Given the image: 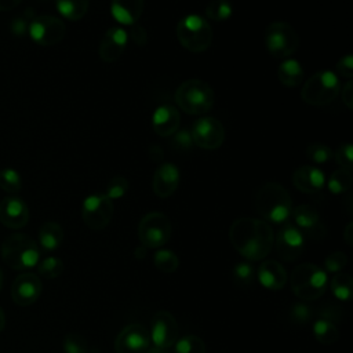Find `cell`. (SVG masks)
<instances>
[{
  "label": "cell",
  "mask_w": 353,
  "mask_h": 353,
  "mask_svg": "<svg viewBox=\"0 0 353 353\" xmlns=\"http://www.w3.org/2000/svg\"><path fill=\"white\" fill-rule=\"evenodd\" d=\"M312 330H313V335H314L316 341L321 345H332L339 338V330H338L335 321L331 319H327L324 316L314 320Z\"/></svg>",
  "instance_id": "cell-27"
},
{
  "label": "cell",
  "mask_w": 353,
  "mask_h": 353,
  "mask_svg": "<svg viewBox=\"0 0 353 353\" xmlns=\"http://www.w3.org/2000/svg\"><path fill=\"white\" fill-rule=\"evenodd\" d=\"M43 284L37 274L22 273L15 277L11 285V298L19 306H29L34 303L41 295Z\"/></svg>",
  "instance_id": "cell-17"
},
{
  "label": "cell",
  "mask_w": 353,
  "mask_h": 353,
  "mask_svg": "<svg viewBox=\"0 0 353 353\" xmlns=\"http://www.w3.org/2000/svg\"><path fill=\"white\" fill-rule=\"evenodd\" d=\"M128 188H130V183H128L127 178H124V176H121V175H116V176H113V178L108 182L105 194L113 201V200H116V199L123 197V196L127 193Z\"/></svg>",
  "instance_id": "cell-38"
},
{
  "label": "cell",
  "mask_w": 353,
  "mask_h": 353,
  "mask_svg": "<svg viewBox=\"0 0 353 353\" xmlns=\"http://www.w3.org/2000/svg\"><path fill=\"white\" fill-rule=\"evenodd\" d=\"M178 323L168 310H159L152 317L149 330L150 343L160 349L168 350L178 341Z\"/></svg>",
  "instance_id": "cell-13"
},
{
  "label": "cell",
  "mask_w": 353,
  "mask_h": 353,
  "mask_svg": "<svg viewBox=\"0 0 353 353\" xmlns=\"http://www.w3.org/2000/svg\"><path fill=\"white\" fill-rule=\"evenodd\" d=\"M143 6L145 0H112L110 12L119 23L131 26L139 21Z\"/></svg>",
  "instance_id": "cell-24"
},
{
  "label": "cell",
  "mask_w": 353,
  "mask_h": 353,
  "mask_svg": "<svg viewBox=\"0 0 353 353\" xmlns=\"http://www.w3.org/2000/svg\"><path fill=\"white\" fill-rule=\"evenodd\" d=\"M255 277L263 288L270 291L283 290L288 280L287 270L274 259H263L255 270Z\"/></svg>",
  "instance_id": "cell-20"
},
{
  "label": "cell",
  "mask_w": 353,
  "mask_h": 353,
  "mask_svg": "<svg viewBox=\"0 0 353 353\" xmlns=\"http://www.w3.org/2000/svg\"><path fill=\"white\" fill-rule=\"evenodd\" d=\"M352 150H353V146L352 143H342L336 152H335V160L336 163L341 165V168H345V170H352L353 167V156H352Z\"/></svg>",
  "instance_id": "cell-42"
},
{
  "label": "cell",
  "mask_w": 353,
  "mask_h": 353,
  "mask_svg": "<svg viewBox=\"0 0 353 353\" xmlns=\"http://www.w3.org/2000/svg\"><path fill=\"white\" fill-rule=\"evenodd\" d=\"M175 102L185 113L204 114L214 105V90L203 80L189 79L176 88Z\"/></svg>",
  "instance_id": "cell-5"
},
{
  "label": "cell",
  "mask_w": 353,
  "mask_h": 353,
  "mask_svg": "<svg viewBox=\"0 0 353 353\" xmlns=\"http://www.w3.org/2000/svg\"><path fill=\"white\" fill-rule=\"evenodd\" d=\"M233 248L248 262L263 261L274 245V232L269 222L252 216H241L229 228Z\"/></svg>",
  "instance_id": "cell-1"
},
{
  "label": "cell",
  "mask_w": 353,
  "mask_h": 353,
  "mask_svg": "<svg viewBox=\"0 0 353 353\" xmlns=\"http://www.w3.org/2000/svg\"><path fill=\"white\" fill-rule=\"evenodd\" d=\"M277 79L284 87H298L303 80L302 65L296 59L287 58L277 68Z\"/></svg>",
  "instance_id": "cell-25"
},
{
  "label": "cell",
  "mask_w": 353,
  "mask_h": 353,
  "mask_svg": "<svg viewBox=\"0 0 353 353\" xmlns=\"http://www.w3.org/2000/svg\"><path fill=\"white\" fill-rule=\"evenodd\" d=\"M341 91V83L336 73L331 70H319L313 73L303 84L301 97L305 103L312 106H324L331 103Z\"/></svg>",
  "instance_id": "cell-7"
},
{
  "label": "cell",
  "mask_w": 353,
  "mask_h": 353,
  "mask_svg": "<svg viewBox=\"0 0 353 353\" xmlns=\"http://www.w3.org/2000/svg\"><path fill=\"white\" fill-rule=\"evenodd\" d=\"M3 280H4V277H3V272H1V269H0V290H1V287H3Z\"/></svg>",
  "instance_id": "cell-52"
},
{
  "label": "cell",
  "mask_w": 353,
  "mask_h": 353,
  "mask_svg": "<svg viewBox=\"0 0 353 353\" xmlns=\"http://www.w3.org/2000/svg\"><path fill=\"white\" fill-rule=\"evenodd\" d=\"M174 142L176 143V146L179 149H190L192 145H193L190 132H188V131H176Z\"/></svg>",
  "instance_id": "cell-46"
},
{
  "label": "cell",
  "mask_w": 353,
  "mask_h": 353,
  "mask_svg": "<svg viewBox=\"0 0 353 353\" xmlns=\"http://www.w3.org/2000/svg\"><path fill=\"white\" fill-rule=\"evenodd\" d=\"M1 259L11 269L26 270L39 263L40 250L30 236L25 233H14L1 244Z\"/></svg>",
  "instance_id": "cell-4"
},
{
  "label": "cell",
  "mask_w": 353,
  "mask_h": 353,
  "mask_svg": "<svg viewBox=\"0 0 353 353\" xmlns=\"http://www.w3.org/2000/svg\"><path fill=\"white\" fill-rule=\"evenodd\" d=\"M63 241V229L57 222H44L39 229V244L47 251H55Z\"/></svg>",
  "instance_id": "cell-26"
},
{
  "label": "cell",
  "mask_w": 353,
  "mask_h": 353,
  "mask_svg": "<svg viewBox=\"0 0 353 353\" xmlns=\"http://www.w3.org/2000/svg\"><path fill=\"white\" fill-rule=\"evenodd\" d=\"M145 353H167V350L165 349H160V347H157V346H149L146 350H145Z\"/></svg>",
  "instance_id": "cell-50"
},
{
  "label": "cell",
  "mask_w": 353,
  "mask_h": 353,
  "mask_svg": "<svg viewBox=\"0 0 353 353\" xmlns=\"http://www.w3.org/2000/svg\"><path fill=\"white\" fill-rule=\"evenodd\" d=\"M179 112L172 105H160L152 114V128L159 137H171L178 131Z\"/></svg>",
  "instance_id": "cell-22"
},
{
  "label": "cell",
  "mask_w": 353,
  "mask_h": 353,
  "mask_svg": "<svg viewBox=\"0 0 353 353\" xmlns=\"http://www.w3.org/2000/svg\"><path fill=\"white\" fill-rule=\"evenodd\" d=\"M347 265V256L345 255V252L342 251H334L331 254H328L324 259V272L336 274L339 272H342L345 269V266Z\"/></svg>",
  "instance_id": "cell-39"
},
{
  "label": "cell",
  "mask_w": 353,
  "mask_h": 353,
  "mask_svg": "<svg viewBox=\"0 0 353 353\" xmlns=\"http://www.w3.org/2000/svg\"><path fill=\"white\" fill-rule=\"evenodd\" d=\"M335 69H336V72H338L339 76H342V77L350 80V79L353 77V57H352L350 54L342 57V58L338 61Z\"/></svg>",
  "instance_id": "cell-43"
},
{
  "label": "cell",
  "mask_w": 353,
  "mask_h": 353,
  "mask_svg": "<svg viewBox=\"0 0 353 353\" xmlns=\"http://www.w3.org/2000/svg\"><path fill=\"white\" fill-rule=\"evenodd\" d=\"M127 34H130L132 37V41L137 46H143L146 43V39H148L146 30L141 25H138V23L131 25L130 26V32H127Z\"/></svg>",
  "instance_id": "cell-44"
},
{
  "label": "cell",
  "mask_w": 353,
  "mask_h": 353,
  "mask_svg": "<svg viewBox=\"0 0 353 353\" xmlns=\"http://www.w3.org/2000/svg\"><path fill=\"white\" fill-rule=\"evenodd\" d=\"M294 225L298 230L309 239L321 240L327 234V229L319 215V212L309 204H299L292 208L291 215Z\"/></svg>",
  "instance_id": "cell-16"
},
{
  "label": "cell",
  "mask_w": 353,
  "mask_h": 353,
  "mask_svg": "<svg viewBox=\"0 0 353 353\" xmlns=\"http://www.w3.org/2000/svg\"><path fill=\"white\" fill-rule=\"evenodd\" d=\"M22 186L21 175L14 168L0 170V188L8 193L19 192Z\"/></svg>",
  "instance_id": "cell-36"
},
{
  "label": "cell",
  "mask_w": 353,
  "mask_h": 353,
  "mask_svg": "<svg viewBox=\"0 0 353 353\" xmlns=\"http://www.w3.org/2000/svg\"><path fill=\"white\" fill-rule=\"evenodd\" d=\"M28 26H29V22L23 18V17H18L12 21L11 23V30L14 34L17 36H22L25 34V32L28 30Z\"/></svg>",
  "instance_id": "cell-47"
},
{
  "label": "cell",
  "mask_w": 353,
  "mask_h": 353,
  "mask_svg": "<svg viewBox=\"0 0 353 353\" xmlns=\"http://www.w3.org/2000/svg\"><path fill=\"white\" fill-rule=\"evenodd\" d=\"M204 341L197 335H185L174 343L175 353H205Z\"/></svg>",
  "instance_id": "cell-33"
},
{
  "label": "cell",
  "mask_w": 353,
  "mask_h": 353,
  "mask_svg": "<svg viewBox=\"0 0 353 353\" xmlns=\"http://www.w3.org/2000/svg\"><path fill=\"white\" fill-rule=\"evenodd\" d=\"M29 221V208L18 196H8L0 201V222L8 229H21Z\"/></svg>",
  "instance_id": "cell-19"
},
{
  "label": "cell",
  "mask_w": 353,
  "mask_h": 353,
  "mask_svg": "<svg viewBox=\"0 0 353 353\" xmlns=\"http://www.w3.org/2000/svg\"><path fill=\"white\" fill-rule=\"evenodd\" d=\"M233 7L229 0H211L205 7V17L212 21H226L230 18Z\"/></svg>",
  "instance_id": "cell-32"
},
{
  "label": "cell",
  "mask_w": 353,
  "mask_h": 353,
  "mask_svg": "<svg viewBox=\"0 0 353 353\" xmlns=\"http://www.w3.org/2000/svg\"><path fill=\"white\" fill-rule=\"evenodd\" d=\"M113 201L105 193H94L84 199L81 218L91 230L105 229L113 218Z\"/></svg>",
  "instance_id": "cell-10"
},
{
  "label": "cell",
  "mask_w": 353,
  "mask_h": 353,
  "mask_svg": "<svg viewBox=\"0 0 353 353\" xmlns=\"http://www.w3.org/2000/svg\"><path fill=\"white\" fill-rule=\"evenodd\" d=\"M332 150L323 143H312L306 148V157L316 164H324L332 157Z\"/></svg>",
  "instance_id": "cell-40"
},
{
  "label": "cell",
  "mask_w": 353,
  "mask_h": 353,
  "mask_svg": "<svg viewBox=\"0 0 353 353\" xmlns=\"http://www.w3.org/2000/svg\"><path fill=\"white\" fill-rule=\"evenodd\" d=\"M233 279L239 285L247 287L250 284H252V281L255 280V268L252 266L251 262L248 261H243V262H237L233 266Z\"/></svg>",
  "instance_id": "cell-34"
},
{
  "label": "cell",
  "mask_w": 353,
  "mask_h": 353,
  "mask_svg": "<svg viewBox=\"0 0 353 353\" xmlns=\"http://www.w3.org/2000/svg\"><path fill=\"white\" fill-rule=\"evenodd\" d=\"M39 274L46 279H57L63 272V262L57 256H47L39 263Z\"/></svg>",
  "instance_id": "cell-37"
},
{
  "label": "cell",
  "mask_w": 353,
  "mask_h": 353,
  "mask_svg": "<svg viewBox=\"0 0 353 353\" xmlns=\"http://www.w3.org/2000/svg\"><path fill=\"white\" fill-rule=\"evenodd\" d=\"M30 39L39 46H55L65 37V23L54 15H37L30 19L28 26Z\"/></svg>",
  "instance_id": "cell-11"
},
{
  "label": "cell",
  "mask_w": 353,
  "mask_h": 353,
  "mask_svg": "<svg viewBox=\"0 0 353 353\" xmlns=\"http://www.w3.org/2000/svg\"><path fill=\"white\" fill-rule=\"evenodd\" d=\"M175 33L182 47L192 52L205 51L212 41L211 25L207 18L197 14H189L179 19Z\"/></svg>",
  "instance_id": "cell-6"
},
{
  "label": "cell",
  "mask_w": 353,
  "mask_h": 353,
  "mask_svg": "<svg viewBox=\"0 0 353 353\" xmlns=\"http://www.w3.org/2000/svg\"><path fill=\"white\" fill-rule=\"evenodd\" d=\"M263 43L269 54L279 59H287L299 47V36L287 22H272L265 29Z\"/></svg>",
  "instance_id": "cell-8"
},
{
  "label": "cell",
  "mask_w": 353,
  "mask_h": 353,
  "mask_svg": "<svg viewBox=\"0 0 353 353\" xmlns=\"http://www.w3.org/2000/svg\"><path fill=\"white\" fill-rule=\"evenodd\" d=\"M127 43H128V34L124 28L121 26L109 28L105 32L98 47L99 58L106 63L117 61L123 55L127 47Z\"/></svg>",
  "instance_id": "cell-18"
},
{
  "label": "cell",
  "mask_w": 353,
  "mask_h": 353,
  "mask_svg": "<svg viewBox=\"0 0 353 353\" xmlns=\"http://www.w3.org/2000/svg\"><path fill=\"white\" fill-rule=\"evenodd\" d=\"M153 263H154V268L161 273L171 274L176 272V269L179 268V258L171 250L159 248L153 255Z\"/></svg>",
  "instance_id": "cell-30"
},
{
  "label": "cell",
  "mask_w": 353,
  "mask_h": 353,
  "mask_svg": "<svg viewBox=\"0 0 353 353\" xmlns=\"http://www.w3.org/2000/svg\"><path fill=\"white\" fill-rule=\"evenodd\" d=\"M63 353H88L87 339L77 332H68L62 341Z\"/></svg>",
  "instance_id": "cell-35"
},
{
  "label": "cell",
  "mask_w": 353,
  "mask_h": 353,
  "mask_svg": "<svg viewBox=\"0 0 353 353\" xmlns=\"http://www.w3.org/2000/svg\"><path fill=\"white\" fill-rule=\"evenodd\" d=\"M171 233L172 228L168 216L159 211L148 212L138 225V237L145 248H161L168 243Z\"/></svg>",
  "instance_id": "cell-9"
},
{
  "label": "cell",
  "mask_w": 353,
  "mask_h": 353,
  "mask_svg": "<svg viewBox=\"0 0 353 353\" xmlns=\"http://www.w3.org/2000/svg\"><path fill=\"white\" fill-rule=\"evenodd\" d=\"M149 346V331L141 323H131L125 325L114 339L116 353H145Z\"/></svg>",
  "instance_id": "cell-15"
},
{
  "label": "cell",
  "mask_w": 353,
  "mask_h": 353,
  "mask_svg": "<svg viewBox=\"0 0 353 353\" xmlns=\"http://www.w3.org/2000/svg\"><path fill=\"white\" fill-rule=\"evenodd\" d=\"M352 181H353L352 172L349 170L338 168L330 175V178L325 183H327L328 190L332 194H342L350 189Z\"/></svg>",
  "instance_id": "cell-31"
},
{
  "label": "cell",
  "mask_w": 353,
  "mask_h": 353,
  "mask_svg": "<svg viewBox=\"0 0 353 353\" xmlns=\"http://www.w3.org/2000/svg\"><path fill=\"white\" fill-rule=\"evenodd\" d=\"M4 325H6V314H4V310L0 306V332L3 331Z\"/></svg>",
  "instance_id": "cell-51"
},
{
  "label": "cell",
  "mask_w": 353,
  "mask_h": 353,
  "mask_svg": "<svg viewBox=\"0 0 353 353\" xmlns=\"http://www.w3.org/2000/svg\"><path fill=\"white\" fill-rule=\"evenodd\" d=\"M339 92L342 97V102L346 105V108L353 109V83L350 80L345 83V85Z\"/></svg>",
  "instance_id": "cell-45"
},
{
  "label": "cell",
  "mask_w": 353,
  "mask_h": 353,
  "mask_svg": "<svg viewBox=\"0 0 353 353\" xmlns=\"http://www.w3.org/2000/svg\"><path fill=\"white\" fill-rule=\"evenodd\" d=\"M290 285L296 298L314 301L323 296L328 288V274L316 263L305 262L294 268L290 276Z\"/></svg>",
  "instance_id": "cell-3"
},
{
  "label": "cell",
  "mask_w": 353,
  "mask_h": 353,
  "mask_svg": "<svg viewBox=\"0 0 353 353\" xmlns=\"http://www.w3.org/2000/svg\"><path fill=\"white\" fill-rule=\"evenodd\" d=\"M343 240L346 241L347 245L353 244V223L352 222H349L343 229Z\"/></svg>",
  "instance_id": "cell-48"
},
{
  "label": "cell",
  "mask_w": 353,
  "mask_h": 353,
  "mask_svg": "<svg viewBox=\"0 0 353 353\" xmlns=\"http://www.w3.org/2000/svg\"><path fill=\"white\" fill-rule=\"evenodd\" d=\"M305 236L294 223H284L276 237L274 244L279 256L285 262H295L305 251Z\"/></svg>",
  "instance_id": "cell-14"
},
{
  "label": "cell",
  "mask_w": 353,
  "mask_h": 353,
  "mask_svg": "<svg viewBox=\"0 0 353 353\" xmlns=\"http://www.w3.org/2000/svg\"><path fill=\"white\" fill-rule=\"evenodd\" d=\"M294 186L302 193H319L325 185V176L321 170L312 165H302L292 174Z\"/></svg>",
  "instance_id": "cell-23"
},
{
  "label": "cell",
  "mask_w": 353,
  "mask_h": 353,
  "mask_svg": "<svg viewBox=\"0 0 353 353\" xmlns=\"http://www.w3.org/2000/svg\"><path fill=\"white\" fill-rule=\"evenodd\" d=\"M256 212L266 222L284 223L292 211V200L288 190L277 182H268L255 194Z\"/></svg>",
  "instance_id": "cell-2"
},
{
  "label": "cell",
  "mask_w": 353,
  "mask_h": 353,
  "mask_svg": "<svg viewBox=\"0 0 353 353\" xmlns=\"http://www.w3.org/2000/svg\"><path fill=\"white\" fill-rule=\"evenodd\" d=\"M190 137L193 143L200 149L215 150L225 141V128L218 119L212 116H204L193 123Z\"/></svg>",
  "instance_id": "cell-12"
},
{
  "label": "cell",
  "mask_w": 353,
  "mask_h": 353,
  "mask_svg": "<svg viewBox=\"0 0 353 353\" xmlns=\"http://www.w3.org/2000/svg\"><path fill=\"white\" fill-rule=\"evenodd\" d=\"M58 12L69 19V21H79L81 19L90 6V0H55Z\"/></svg>",
  "instance_id": "cell-29"
},
{
  "label": "cell",
  "mask_w": 353,
  "mask_h": 353,
  "mask_svg": "<svg viewBox=\"0 0 353 353\" xmlns=\"http://www.w3.org/2000/svg\"><path fill=\"white\" fill-rule=\"evenodd\" d=\"M22 0H0V11H10L15 8Z\"/></svg>",
  "instance_id": "cell-49"
},
{
  "label": "cell",
  "mask_w": 353,
  "mask_h": 353,
  "mask_svg": "<svg viewBox=\"0 0 353 353\" xmlns=\"http://www.w3.org/2000/svg\"><path fill=\"white\" fill-rule=\"evenodd\" d=\"M328 287L332 295L342 302H347L353 295V279L350 274L339 272L328 280Z\"/></svg>",
  "instance_id": "cell-28"
},
{
  "label": "cell",
  "mask_w": 353,
  "mask_h": 353,
  "mask_svg": "<svg viewBox=\"0 0 353 353\" xmlns=\"http://www.w3.org/2000/svg\"><path fill=\"white\" fill-rule=\"evenodd\" d=\"M179 185V170L172 163L161 164L153 175L152 190L160 199H167L174 194Z\"/></svg>",
  "instance_id": "cell-21"
},
{
  "label": "cell",
  "mask_w": 353,
  "mask_h": 353,
  "mask_svg": "<svg viewBox=\"0 0 353 353\" xmlns=\"http://www.w3.org/2000/svg\"><path fill=\"white\" fill-rule=\"evenodd\" d=\"M312 307L307 306L306 303H295L292 305L291 310H290V317L294 323L298 324H306L312 320Z\"/></svg>",
  "instance_id": "cell-41"
}]
</instances>
